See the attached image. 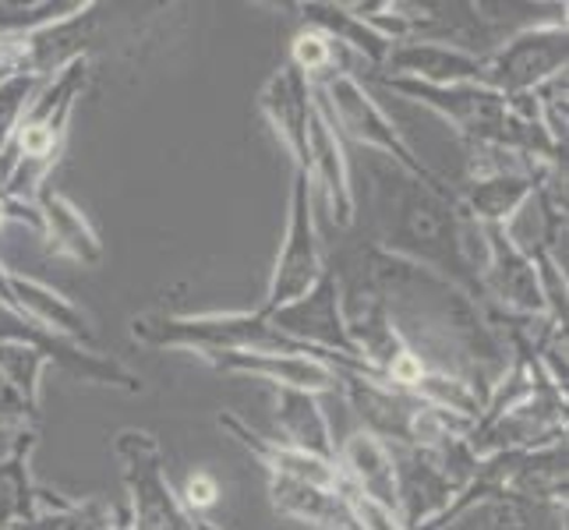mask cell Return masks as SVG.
Instances as JSON below:
<instances>
[{"mask_svg":"<svg viewBox=\"0 0 569 530\" xmlns=\"http://www.w3.org/2000/svg\"><path fill=\"white\" fill-rule=\"evenodd\" d=\"M368 177L376 181V220H379V251L415 262L436 277L457 283L481 304L478 280L460 259V202L457 191L442 177H421L400 170L379 152H365Z\"/></svg>","mask_w":569,"mask_h":530,"instance_id":"obj_1","label":"cell"},{"mask_svg":"<svg viewBox=\"0 0 569 530\" xmlns=\"http://www.w3.org/2000/svg\"><path fill=\"white\" fill-rule=\"evenodd\" d=\"M89 86V57H78L36 92L26 117L18 121L11 142L0 152V184L11 202L32 206L39 188L50 181L68 142L74 103Z\"/></svg>","mask_w":569,"mask_h":530,"instance_id":"obj_2","label":"cell"},{"mask_svg":"<svg viewBox=\"0 0 569 530\" xmlns=\"http://www.w3.org/2000/svg\"><path fill=\"white\" fill-rule=\"evenodd\" d=\"M131 340L156 350H194L206 353H316L326 364H337V353L308 350L287 340L259 308L223 311V316H163L146 311L131 319Z\"/></svg>","mask_w":569,"mask_h":530,"instance_id":"obj_3","label":"cell"},{"mask_svg":"<svg viewBox=\"0 0 569 530\" xmlns=\"http://www.w3.org/2000/svg\"><path fill=\"white\" fill-rule=\"evenodd\" d=\"M389 446V442H386ZM397 467V517L403 530H421L453 502L463 484L475 478L481 460L463 439L436 449L389 446Z\"/></svg>","mask_w":569,"mask_h":530,"instance_id":"obj_4","label":"cell"},{"mask_svg":"<svg viewBox=\"0 0 569 530\" xmlns=\"http://www.w3.org/2000/svg\"><path fill=\"white\" fill-rule=\"evenodd\" d=\"M316 96L322 110L329 113L332 128L343 139L361 146L365 152H379L389 163H397L400 170L421 177V181H436V170H431L421 156L410 149V142L400 134V128L389 121V113L376 103V96L368 92V86L355 71H332L329 78L316 86Z\"/></svg>","mask_w":569,"mask_h":530,"instance_id":"obj_5","label":"cell"},{"mask_svg":"<svg viewBox=\"0 0 569 530\" xmlns=\"http://www.w3.org/2000/svg\"><path fill=\"white\" fill-rule=\"evenodd\" d=\"M113 457L128 488V523L121 530H194L191 513L167 478L163 449L152 431L121 428L113 436Z\"/></svg>","mask_w":569,"mask_h":530,"instance_id":"obj_6","label":"cell"},{"mask_svg":"<svg viewBox=\"0 0 569 530\" xmlns=\"http://www.w3.org/2000/svg\"><path fill=\"white\" fill-rule=\"evenodd\" d=\"M569 68V29L566 18L538 22L509 32L502 43L485 50L481 86L496 89L506 100L535 92L541 82Z\"/></svg>","mask_w":569,"mask_h":530,"instance_id":"obj_7","label":"cell"},{"mask_svg":"<svg viewBox=\"0 0 569 530\" xmlns=\"http://www.w3.org/2000/svg\"><path fill=\"white\" fill-rule=\"evenodd\" d=\"M322 277H326V262H322L316 212H311V181L305 170H293L283 248L277 254V269L269 277L266 301L259 304V311L266 319L277 316L280 308L301 301Z\"/></svg>","mask_w":569,"mask_h":530,"instance_id":"obj_8","label":"cell"},{"mask_svg":"<svg viewBox=\"0 0 569 530\" xmlns=\"http://www.w3.org/2000/svg\"><path fill=\"white\" fill-rule=\"evenodd\" d=\"M485 238H488V262L478 277L481 308L517 319H548L535 262L506 238L502 227H485Z\"/></svg>","mask_w":569,"mask_h":530,"instance_id":"obj_9","label":"cell"},{"mask_svg":"<svg viewBox=\"0 0 569 530\" xmlns=\"http://www.w3.org/2000/svg\"><path fill=\"white\" fill-rule=\"evenodd\" d=\"M269 322L277 326L287 340L301 343L308 350H322V353H337V358L358 361L355 347L347 340L343 316H340V287L332 269H326V277L311 287L301 301H293L280 308L277 316H269Z\"/></svg>","mask_w":569,"mask_h":530,"instance_id":"obj_10","label":"cell"},{"mask_svg":"<svg viewBox=\"0 0 569 530\" xmlns=\"http://www.w3.org/2000/svg\"><path fill=\"white\" fill-rule=\"evenodd\" d=\"M485 74V53L460 50L436 39H403L392 43L379 78H407L421 86H463L478 82Z\"/></svg>","mask_w":569,"mask_h":530,"instance_id":"obj_11","label":"cell"},{"mask_svg":"<svg viewBox=\"0 0 569 530\" xmlns=\"http://www.w3.org/2000/svg\"><path fill=\"white\" fill-rule=\"evenodd\" d=\"M308 181L322 188L337 230H347L355 223L358 194H355V181H350V160H347V149L340 142L337 128L329 121V113L319 103V96H316V110H311V121H308Z\"/></svg>","mask_w":569,"mask_h":530,"instance_id":"obj_12","label":"cell"},{"mask_svg":"<svg viewBox=\"0 0 569 530\" xmlns=\"http://www.w3.org/2000/svg\"><path fill=\"white\" fill-rule=\"evenodd\" d=\"M202 361L227 376H254L269 386L305 389L316 397H332L343 386L340 371L316 353H206Z\"/></svg>","mask_w":569,"mask_h":530,"instance_id":"obj_13","label":"cell"},{"mask_svg":"<svg viewBox=\"0 0 569 530\" xmlns=\"http://www.w3.org/2000/svg\"><path fill=\"white\" fill-rule=\"evenodd\" d=\"M259 110L277 131V139L293 156V170L308 173V121L316 110V86L308 82L290 61H283L269 74V82L259 92Z\"/></svg>","mask_w":569,"mask_h":530,"instance_id":"obj_14","label":"cell"},{"mask_svg":"<svg viewBox=\"0 0 569 530\" xmlns=\"http://www.w3.org/2000/svg\"><path fill=\"white\" fill-rule=\"evenodd\" d=\"M96 4H86L61 22H50L36 32H26L18 39V71L36 74V78H53L61 68H68L78 57H89L86 43L96 29Z\"/></svg>","mask_w":569,"mask_h":530,"instance_id":"obj_15","label":"cell"},{"mask_svg":"<svg viewBox=\"0 0 569 530\" xmlns=\"http://www.w3.org/2000/svg\"><path fill=\"white\" fill-rule=\"evenodd\" d=\"M337 467L350 492L397 513V467H392V453L379 436L355 428L350 436L337 439Z\"/></svg>","mask_w":569,"mask_h":530,"instance_id":"obj_16","label":"cell"},{"mask_svg":"<svg viewBox=\"0 0 569 530\" xmlns=\"http://www.w3.org/2000/svg\"><path fill=\"white\" fill-rule=\"evenodd\" d=\"M216 424H220L233 442H241L248 453L266 467L269 478H293V481H308V484H322V488H343V474L337 463H326L319 457L298 453V449H290L277 439L259 436V431H254L248 421H241L233 410H220Z\"/></svg>","mask_w":569,"mask_h":530,"instance_id":"obj_17","label":"cell"},{"mask_svg":"<svg viewBox=\"0 0 569 530\" xmlns=\"http://www.w3.org/2000/svg\"><path fill=\"white\" fill-rule=\"evenodd\" d=\"M11 298H14L18 316L29 319L32 326L47 329V332H53V337H61L68 343L96 350L92 319L71 298H64L61 290H53L50 283H39V280L26 277V272L11 269Z\"/></svg>","mask_w":569,"mask_h":530,"instance_id":"obj_18","label":"cell"},{"mask_svg":"<svg viewBox=\"0 0 569 530\" xmlns=\"http://www.w3.org/2000/svg\"><path fill=\"white\" fill-rule=\"evenodd\" d=\"M36 212H39V233L50 244V251L68 254L78 266H100L103 262V241L89 216L78 209L64 191H57L50 181L36 194Z\"/></svg>","mask_w":569,"mask_h":530,"instance_id":"obj_19","label":"cell"},{"mask_svg":"<svg viewBox=\"0 0 569 530\" xmlns=\"http://www.w3.org/2000/svg\"><path fill=\"white\" fill-rule=\"evenodd\" d=\"M272 389V414H277L280 436L277 442L298 449V453L319 457L326 463H337V439H332V424L322 410V397L305 389L269 386Z\"/></svg>","mask_w":569,"mask_h":530,"instance_id":"obj_20","label":"cell"},{"mask_svg":"<svg viewBox=\"0 0 569 530\" xmlns=\"http://www.w3.org/2000/svg\"><path fill=\"white\" fill-rule=\"evenodd\" d=\"M269 502L280 517L319 530H361L343 488H322L293 478H269Z\"/></svg>","mask_w":569,"mask_h":530,"instance_id":"obj_21","label":"cell"},{"mask_svg":"<svg viewBox=\"0 0 569 530\" xmlns=\"http://www.w3.org/2000/svg\"><path fill=\"white\" fill-rule=\"evenodd\" d=\"M298 11L308 22V29H316L326 39H332L337 47L350 50L358 61H365L376 74L382 71L392 43L386 36H379L371 26H365L361 18L350 11V4H337V0H308V4H298Z\"/></svg>","mask_w":569,"mask_h":530,"instance_id":"obj_22","label":"cell"},{"mask_svg":"<svg viewBox=\"0 0 569 530\" xmlns=\"http://www.w3.org/2000/svg\"><path fill=\"white\" fill-rule=\"evenodd\" d=\"M36 446H39L36 428L14 431L11 449L0 457V530H22L39 517L36 509L39 484L32 481Z\"/></svg>","mask_w":569,"mask_h":530,"instance_id":"obj_23","label":"cell"},{"mask_svg":"<svg viewBox=\"0 0 569 530\" xmlns=\"http://www.w3.org/2000/svg\"><path fill=\"white\" fill-rule=\"evenodd\" d=\"M47 368H50V361L39 347L14 343V340L0 343V376H4L18 389V397L36 410H39V389H43Z\"/></svg>","mask_w":569,"mask_h":530,"instance_id":"obj_24","label":"cell"},{"mask_svg":"<svg viewBox=\"0 0 569 530\" xmlns=\"http://www.w3.org/2000/svg\"><path fill=\"white\" fill-rule=\"evenodd\" d=\"M82 8L86 4H78V0H39V4H26V0H14L11 4V0H0V39L36 32Z\"/></svg>","mask_w":569,"mask_h":530,"instance_id":"obj_25","label":"cell"},{"mask_svg":"<svg viewBox=\"0 0 569 530\" xmlns=\"http://www.w3.org/2000/svg\"><path fill=\"white\" fill-rule=\"evenodd\" d=\"M22 530H121V527L113 523V513L100 499H86V502L68 499L61 509H47V513H39Z\"/></svg>","mask_w":569,"mask_h":530,"instance_id":"obj_26","label":"cell"},{"mask_svg":"<svg viewBox=\"0 0 569 530\" xmlns=\"http://www.w3.org/2000/svg\"><path fill=\"white\" fill-rule=\"evenodd\" d=\"M47 78H36L26 71H11L0 78V152L11 142V134L18 128V121L26 117L29 103L36 100V92L43 89Z\"/></svg>","mask_w":569,"mask_h":530,"instance_id":"obj_27","label":"cell"},{"mask_svg":"<svg viewBox=\"0 0 569 530\" xmlns=\"http://www.w3.org/2000/svg\"><path fill=\"white\" fill-rule=\"evenodd\" d=\"M337 43L332 39H326L322 32L316 29H301L298 36H293V47H290V57L287 61L298 68L301 74H308L311 86H319L322 78H329L332 71H340L337 64Z\"/></svg>","mask_w":569,"mask_h":530,"instance_id":"obj_28","label":"cell"},{"mask_svg":"<svg viewBox=\"0 0 569 530\" xmlns=\"http://www.w3.org/2000/svg\"><path fill=\"white\" fill-rule=\"evenodd\" d=\"M531 100L538 107V121L545 128V134L552 139L556 146L566 149V128H569V71L552 74L548 82H541Z\"/></svg>","mask_w":569,"mask_h":530,"instance_id":"obj_29","label":"cell"},{"mask_svg":"<svg viewBox=\"0 0 569 530\" xmlns=\"http://www.w3.org/2000/svg\"><path fill=\"white\" fill-rule=\"evenodd\" d=\"M39 424V410L29 407L22 397H18V389L0 376V428L4 431H26V428H36Z\"/></svg>","mask_w":569,"mask_h":530,"instance_id":"obj_30","label":"cell"},{"mask_svg":"<svg viewBox=\"0 0 569 530\" xmlns=\"http://www.w3.org/2000/svg\"><path fill=\"white\" fill-rule=\"evenodd\" d=\"M178 499L184 502L188 513H206V509H212L216 499H220V484H216V478L206 474V470H194L184 481V492Z\"/></svg>","mask_w":569,"mask_h":530,"instance_id":"obj_31","label":"cell"},{"mask_svg":"<svg viewBox=\"0 0 569 530\" xmlns=\"http://www.w3.org/2000/svg\"><path fill=\"white\" fill-rule=\"evenodd\" d=\"M0 202H8V194H4V184H0Z\"/></svg>","mask_w":569,"mask_h":530,"instance_id":"obj_32","label":"cell"}]
</instances>
